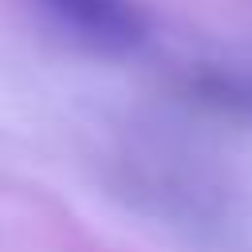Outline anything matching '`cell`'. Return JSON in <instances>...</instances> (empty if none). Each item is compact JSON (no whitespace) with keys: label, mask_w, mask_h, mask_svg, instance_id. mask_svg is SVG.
<instances>
[{"label":"cell","mask_w":252,"mask_h":252,"mask_svg":"<svg viewBox=\"0 0 252 252\" xmlns=\"http://www.w3.org/2000/svg\"><path fill=\"white\" fill-rule=\"evenodd\" d=\"M39 12L91 51H134L146 39V20L130 0H35Z\"/></svg>","instance_id":"obj_1"}]
</instances>
